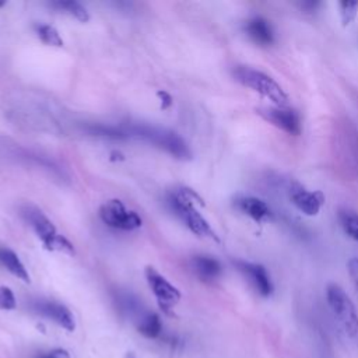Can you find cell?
<instances>
[{"label":"cell","mask_w":358,"mask_h":358,"mask_svg":"<svg viewBox=\"0 0 358 358\" xmlns=\"http://www.w3.org/2000/svg\"><path fill=\"white\" fill-rule=\"evenodd\" d=\"M124 138H141L166 151L178 159H190L192 152L186 141L175 131L147 124H120Z\"/></svg>","instance_id":"6da1fadb"},{"label":"cell","mask_w":358,"mask_h":358,"mask_svg":"<svg viewBox=\"0 0 358 358\" xmlns=\"http://www.w3.org/2000/svg\"><path fill=\"white\" fill-rule=\"evenodd\" d=\"M199 200V196L192 192L190 189L182 187L173 190L168 197V204L171 210L186 224V227L197 236L211 238L214 241H218V236L215 235L214 229L208 224V221L199 213V210L194 206V201Z\"/></svg>","instance_id":"7a4b0ae2"},{"label":"cell","mask_w":358,"mask_h":358,"mask_svg":"<svg viewBox=\"0 0 358 358\" xmlns=\"http://www.w3.org/2000/svg\"><path fill=\"white\" fill-rule=\"evenodd\" d=\"M20 213L48 250H57L69 255L74 253L73 243L56 231L53 222L41 208L34 204H24L20 208Z\"/></svg>","instance_id":"3957f363"},{"label":"cell","mask_w":358,"mask_h":358,"mask_svg":"<svg viewBox=\"0 0 358 358\" xmlns=\"http://www.w3.org/2000/svg\"><path fill=\"white\" fill-rule=\"evenodd\" d=\"M234 78L242 85L271 101L274 106H287L288 95L284 88L268 74L250 66H236L232 71Z\"/></svg>","instance_id":"277c9868"},{"label":"cell","mask_w":358,"mask_h":358,"mask_svg":"<svg viewBox=\"0 0 358 358\" xmlns=\"http://www.w3.org/2000/svg\"><path fill=\"white\" fill-rule=\"evenodd\" d=\"M326 301L344 333L355 337L358 334V313L348 294L340 285L329 284L326 288Z\"/></svg>","instance_id":"5b68a950"},{"label":"cell","mask_w":358,"mask_h":358,"mask_svg":"<svg viewBox=\"0 0 358 358\" xmlns=\"http://www.w3.org/2000/svg\"><path fill=\"white\" fill-rule=\"evenodd\" d=\"M99 217L103 224L120 231H133L141 227V217L131 210H127L120 200H109L99 208Z\"/></svg>","instance_id":"8992f818"},{"label":"cell","mask_w":358,"mask_h":358,"mask_svg":"<svg viewBox=\"0 0 358 358\" xmlns=\"http://www.w3.org/2000/svg\"><path fill=\"white\" fill-rule=\"evenodd\" d=\"M145 280L158 302L159 309L164 313L171 315L173 306L180 299V291L173 284H171L162 274H159L154 267L150 266L145 267Z\"/></svg>","instance_id":"52a82bcc"},{"label":"cell","mask_w":358,"mask_h":358,"mask_svg":"<svg viewBox=\"0 0 358 358\" xmlns=\"http://www.w3.org/2000/svg\"><path fill=\"white\" fill-rule=\"evenodd\" d=\"M256 112L274 127L285 131L291 136L301 134L302 124L301 117L294 109L285 106H263L256 109Z\"/></svg>","instance_id":"ba28073f"},{"label":"cell","mask_w":358,"mask_h":358,"mask_svg":"<svg viewBox=\"0 0 358 358\" xmlns=\"http://www.w3.org/2000/svg\"><path fill=\"white\" fill-rule=\"evenodd\" d=\"M235 266L243 274V277L248 280V282L250 284L256 294H259L263 298H268L273 294V281L264 266L245 260H236Z\"/></svg>","instance_id":"9c48e42d"},{"label":"cell","mask_w":358,"mask_h":358,"mask_svg":"<svg viewBox=\"0 0 358 358\" xmlns=\"http://www.w3.org/2000/svg\"><path fill=\"white\" fill-rule=\"evenodd\" d=\"M32 309L38 315L50 319L52 322H55L67 331H74L76 329V319L71 310L63 303H59L56 301L38 299L32 303Z\"/></svg>","instance_id":"30bf717a"},{"label":"cell","mask_w":358,"mask_h":358,"mask_svg":"<svg viewBox=\"0 0 358 358\" xmlns=\"http://www.w3.org/2000/svg\"><path fill=\"white\" fill-rule=\"evenodd\" d=\"M291 203L305 215H316L324 204V196L319 190H308L303 186L295 183L288 190Z\"/></svg>","instance_id":"8fae6325"},{"label":"cell","mask_w":358,"mask_h":358,"mask_svg":"<svg viewBox=\"0 0 358 358\" xmlns=\"http://www.w3.org/2000/svg\"><path fill=\"white\" fill-rule=\"evenodd\" d=\"M243 31L248 35V38L259 46L267 48V46L274 43V39H275L274 38V29H273L270 21H267L262 15L250 17L245 22Z\"/></svg>","instance_id":"7c38bea8"},{"label":"cell","mask_w":358,"mask_h":358,"mask_svg":"<svg viewBox=\"0 0 358 358\" xmlns=\"http://www.w3.org/2000/svg\"><path fill=\"white\" fill-rule=\"evenodd\" d=\"M235 207L256 222H263L271 217L268 204L255 196H239L235 199Z\"/></svg>","instance_id":"4fadbf2b"},{"label":"cell","mask_w":358,"mask_h":358,"mask_svg":"<svg viewBox=\"0 0 358 358\" xmlns=\"http://www.w3.org/2000/svg\"><path fill=\"white\" fill-rule=\"evenodd\" d=\"M192 268L194 274L204 282L215 281L222 273L221 263L215 257L206 255L194 256L192 259Z\"/></svg>","instance_id":"5bb4252c"},{"label":"cell","mask_w":358,"mask_h":358,"mask_svg":"<svg viewBox=\"0 0 358 358\" xmlns=\"http://www.w3.org/2000/svg\"><path fill=\"white\" fill-rule=\"evenodd\" d=\"M0 266H3L14 277L22 280L24 282H29V274L14 250L0 246Z\"/></svg>","instance_id":"9a60e30c"},{"label":"cell","mask_w":358,"mask_h":358,"mask_svg":"<svg viewBox=\"0 0 358 358\" xmlns=\"http://www.w3.org/2000/svg\"><path fill=\"white\" fill-rule=\"evenodd\" d=\"M137 331L145 338H158L162 333V322L154 312H144L136 322Z\"/></svg>","instance_id":"2e32d148"},{"label":"cell","mask_w":358,"mask_h":358,"mask_svg":"<svg viewBox=\"0 0 358 358\" xmlns=\"http://www.w3.org/2000/svg\"><path fill=\"white\" fill-rule=\"evenodd\" d=\"M338 221L345 235L358 242V213L343 208L338 211Z\"/></svg>","instance_id":"e0dca14e"},{"label":"cell","mask_w":358,"mask_h":358,"mask_svg":"<svg viewBox=\"0 0 358 358\" xmlns=\"http://www.w3.org/2000/svg\"><path fill=\"white\" fill-rule=\"evenodd\" d=\"M52 7L57 8L59 11H63L71 17H74L76 20L81 21V22H87L90 20L88 11L85 10V7L83 4H80L78 1L74 0H63V1H55L52 3Z\"/></svg>","instance_id":"ac0fdd59"},{"label":"cell","mask_w":358,"mask_h":358,"mask_svg":"<svg viewBox=\"0 0 358 358\" xmlns=\"http://www.w3.org/2000/svg\"><path fill=\"white\" fill-rule=\"evenodd\" d=\"M35 31L43 43L50 45V46H57V48L63 46V39L55 27H52L49 24H38L35 27Z\"/></svg>","instance_id":"d6986e66"},{"label":"cell","mask_w":358,"mask_h":358,"mask_svg":"<svg viewBox=\"0 0 358 358\" xmlns=\"http://www.w3.org/2000/svg\"><path fill=\"white\" fill-rule=\"evenodd\" d=\"M340 14L343 20V25L351 24L358 13V1H340Z\"/></svg>","instance_id":"ffe728a7"},{"label":"cell","mask_w":358,"mask_h":358,"mask_svg":"<svg viewBox=\"0 0 358 358\" xmlns=\"http://www.w3.org/2000/svg\"><path fill=\"white\" fill-rule=\"evenodd\" d=\"M17 306V301L14 296V292L6 287L1 285L0 287V309L1 310H13Z\"/></svg>","instance_id":"44dd1931"},{"label":"cell","mask_w":358,"mask_h":358,"mask_svg":"<svg viewBox=\"0 0 358 358\" xmlns=\"http://www.w3.org/2000/svg\"><path fill=\"white\" fill-rule=\"evenodd\" d=\"M347 268H348L351 282H352L355 291L358 292V257H351L347 263Z\"/></svg>","instance_id":"7402d4cb"},{"label":"cell","mask_w":358,"mask_h":358,"mask_svg":"<svg viewBox=\"0 0 358 358\" xmlns=\"http://www.w3.org/2000/svg\"><path fill=\"white\" fill-rule=\"evenodd\" d=\"M38 358H70V354L64 348H55L52 351H48L46 354L39 355Z\"/></svg>","instance_id":"603a6c76"},{"label":"cell","mask_w":358,"mask_h":358,"mask_svg":"<svg viewBox=\"0 0 358 358\" xmlns=\"http://www.w3.org/2000/svg\"><path fill=\"white\" fill-rule=\"evenodd\" d=\"M299 7L303 13H308V14H312L315 11H317V8L320 7V3L319 1H302L299 3Z\"/></svg>","instance_id":"cb8c5ba5"},{"label":"cell","mask_w":358,"mask_h":358,"mask_svg":"<svg viewBox=\"0 0 358 358\" xmlns=\"http://www.w3.org/2000/svg\"><path fill=\"white\" fill-rule=\"evenodd\" d=\"M157 95L161 99V108L162 109H166V108H169L172 105V96L166 91H158Z\"/></svg>","instance_id":"d4e9b609"},{"label":"cell","mask_w":358,"mask_h":358,"mask_svg":"<svg viewBox=\"0 0 358 358\" xmlns=\"http://www.w3.org/2000/svg\"><path fill=\"white\" fill-rule=\"evenodd\" d=\"M126 358H136V355L133 352H127L126 354Z\"/></svg>","instance_id":"484cf974"}]
</instances>
